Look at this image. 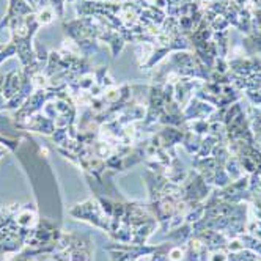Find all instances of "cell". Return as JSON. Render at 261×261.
<instances>
[{"instance_id": "1", "label": "cell", "mask_w": 261, "mask_h": 261, "mask_svg": "<svg viewBox=\"0 0 261 261\" xmlns=\"http://www.w3.org/2000/svg\"><path fill=\"white\" fill-rule=\"evenodd\" d=\"M182 250L179 249V247H175V249H172L170 250V254H169V260L170 261H181V258H182Z\"/></svg>"}, {"instance_id": "2", "label": "cell", "mask_w": 261, "mask_h": 261, "mask_svg": "<svg viewBox=\"0 0 261 261\" xmlns=\"http://www.w3.org/2000/svg\"><path fill=\"white\" fill-rule=\"evenodd\" d=\"M52 17H54V14H52L49 10H44V11L40 14V22L41 24H49L52 21Z\"/></svg>"}, {"instance_id": "3", "label": "cell", "mask_w": 261, "mask_h": 261, "mask_svg": "<svg viewBox=\"0 0 261 261\" xmlns=\"http://www.w3.org/2000/svg\"><path fill=\"white\" fill-rule=\"evenodd\" d=\"M225 260H227L225 254H214V257H213L211 261H225Z\"/></svg>"}]
</instances>
